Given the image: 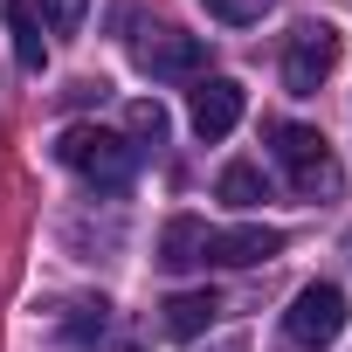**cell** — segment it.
I'll list each match as a JSON object with an SVG mask.
<instances>
[{
  "label": "cell",
  "mask_w": 352,
  "mask_h": 352,
  "mask_svg": "<svg viewBox=\"0 0 352 352\" xmlns=\"http://www.w3.org/2000/svg\"><path fill=\"white\" fill-rule=\"evenodd\" d=\"M270 138H276V159H283L290 187H297L304 201L338 187V159H331V138H324V131H311V124H276Z\"/></svg>",
  "instance_id": "cell-2"
},
{
  "label": "cell",
  "mask_w": 352,
  "mask_h": 352,
  "mask_svg": "<svg viewBox=\"0 0 352 352\" xmlns=\"http://www.w3.org/2000/svg\"><path fill=\"white\" fill-rule=\"evenodd\" d=\"M166 124H173V118H166V104H159V97H138V104H131V131H138V138H152V145H159V138H166Z\"/></svg>",
  "instance_id": "cell-13"
},
{
  "label": "cell",
  "mask_w": 352,
  "mask_h": 352,
  "mask_svg": "<svg viewBox=\"0 0 352 352\" xmlns=\"http://www.w3.org/2000/svg\"><path fill=\"white\" fill-rule=\"evenodd\" d=\"M8 28H14V63H21L28 76H42L49 42H42V21H35V8H28V0H8Z\"/></svg>",
  "instance_id": "cell-10"
},
{
  "label": "cell",
  "mask_w": 352,
  "mask_h": 352,
  "mask_svg": "<svg viewBox=\"0 0 352 352\" xmlns=\"http://www.w3.org/2000/svg\"><path fill=\"white\" fill-rule=\"evenodd\" d=\"M214 194H221L228 208H242V214H249V208H256V201H263L270 187H263V173H256V166H228V173H221V187H214Z\"/></svg>",
  "instance_id": "cell-11"
},
{
  "label": "cell",
  "mask_w": 352,
  "mask_h": 352,
  "mask_svg": "<svg viewBox=\"0 0 352 352\" xmlns=\"http://www.w3.org/2000/svg\"><path fill=\"white\" fill-rule=\"evenodd\" d=\"M138 69L145 76H166V83H187L208 69V42L201 35H180V28H159L152 42H138Z\"/></svg>",
  "instance_id": "cell-5"
},
{
  "label": "cell",
  "mask_w": 352,
  "mask_h": 352,
  "mask_svg": "<svg viewBox=\"0 0 352 352\" xmlns=\"http://www.w3.org/2000/svg\"><path fill=\"white\" fill-rule=\"evenodd\" d=\"M214 290H180V297H166V331L173 338H201L208 324H214Z\"/></svg>",
  "instance_id": "cell-9"
},
{
  "label": "cell",
  "mask_w": 352,
  "mask_h": 352,
  "mask_svg": "<svg viewBox=\"0 0 352 352\" xmlns=\"http://www.w3.org/2000/svg\"><path fill=\"white\" fill-rule=\"evenodd\" d=\"M276 249H283V228H263V221H242V228H208V263H221V270L270 263Z\"/></svg>",
  "instance_id": "cell-6"
},
{
  "label": "cell",
  "mask_w": 352,
  "mask_h": 352,
  "mask_svg": "<svg viewBox=\"0 0 352 352\" xmlns=\"http://www.w3.org/2000/svg\"><path fill=\"white\" fill-rule=\"evenodd\" d=\"M83 14H90V0H42V21H49L56 35H76Z\"/></svg>",
  "instance_id": "cell-14"
},
{
  "label": "cell",
  "mask_w": 352,
  "mask_h": 352,
  "mask_svg": "<svg viewBox=\"0 0 352 352\" xmlns=\"http://www.w3.org/2000/svg\"><path fill=\"white\" fill-rule=\"evenodd\" d=\"M201 8L214 14V21H228V28H249V21H263L276 0H201Z\"/></svg>",
  "instance_id": "cell-12"
},
{
  "label": "cell",
  "mask_w": 352,
  "mask_h": 352,
  "mask_svg": "<svg viewBox=\"0 0 352 352\" xmlns=\"http://www.w3.org/2000/svg\"><path fill=\"white\" fill-rule=\"evenodd\" d=\"M56 159L90 187H131V173H138V145H124L118 131H97V124H69L56 138Z\"/></svg>",
  "instance_id": "cell-1"
},
{
  "label": "cell",
  "mask_w": 352,
  "mask_h": 352,
  "mask_svg": "<svg viewBox=\"0 0 352 352\" xmlns=\"http://www.w3.org/2000/svg\"><path fill=\"white\" fill-rule=\"evenodd\" d=\"M242 104H249V97H242L235 76H201V83H194V131H201V138H228V131L242 124Z\"/></svg>",
  "instance_id": "cell-7"
},
{
  "label": "cell",
  "mask_w": 352,
  "mask_h": 352,
  "mask_svg": "<svg viewBox=\"0 0 352 352\" xmlns=\"http://www.w3.org/2000/svg\"><path fill=\"white\" fill-rule=\"evenodd\" d=\"M159 263H166V270H194V263H208V221H194V214L166 221V235H159Z\"/></svg>",
  "instance_id": "cell-8"
},
{
  "label": "cell",
  "mask_w": 352,
  "mask_h": 352,
  "mask_svg": "<svg viewBox=\"0 0 352 352\" xmlns=\"http://www.w3.org/2000/svg\"><path fill=\"white\" fill-rule=\"evenodd\" d=\"M283 331H290V345L324 352V345L345 331V290H338V283H304V290L290 297V311H283Z\"/></svg>",
  "instance_id": "cell-4"
},
{
  "label": "cell",
  "mask_w": 352,
  "mask_h": 352,
  "mask_svg": "<svg viewBox=\"0 0 352 352\" xmlns=\"http://www.w3.org/2000/svg\"><path fill=\"white\" fill-rule=\"evenodd\" d=\"M338 28L331 21H304L297 35H290V49H283V90L290 97H318L324 83H331V69H338Z\"/></svg>",
  "instance_id": "cell-3"
}]
</instances>
